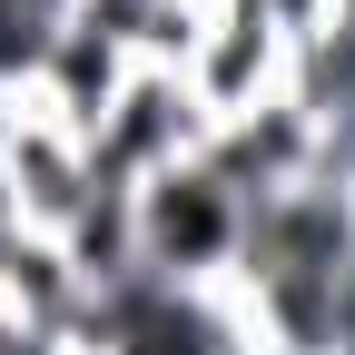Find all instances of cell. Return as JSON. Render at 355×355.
Returning a JSON list of instances; mask_svg holds the SVG:
<instances>
[{
    "mask_svg": "<svg viewBox=\"0 0 355 355\" xmlns=\"http://www.w3.org/2000/svg\"><path fill=\"white\" fill-rule=\"evenodd\" d=\"M128 207H139V266H148V277H168V286H227L237 277L247 198L207 158L148 178V188H128Z\"/></svg>",
    "mask_w": 355,
    "mask_h": 355,
    "instance_id": "1",
    "label": "cell"
},
{
    "mask_svg": "<svg viewBox=\"0 0 355 355\" xmlns=\"http://www.w3.org/2000/svg\"><path fill=\"white\" fill-rule=\"evenodd\" d=\"M207 139H217V119L188 89V69H128L119 99L99 109V128H89V158H99L109 188H148V178L207 158Z\"/></svg>",
    "mask_w": 355,
    "mask_h": 355,
    "instance_id": "2",
    "label": "cell"
},
{
    "mask_svg": "<svg viewBox=\"0 0 355 355\" xmlns=\"http://www.w3.org/2000/svg\"><path fill=\"white\" fill-rule=\"evenodd\" d=\"M0 188H10V207H20V227L40 237V247H60L89 207H99V158H89V139L79 128H60L50 109H20V139H10V158H0Z\"/></svg>",
    "mask_w": 355,
    "mask_h": 355,
    "instance_id": "3",
    "label": "cell"
},
{
    "mask_svg": "<svg viewBox=\"0 0 355 355\" xmlns=\"http://www.w3.org/2000/svg\"><path fill=\"white\" fill-rule=\"evenodd\" d=\"M188 89L207 99V119H247L266 99H286V30L247 0H217L188 50Z\"/></svg>",
    "mask_w": 355,
    "mask_h": 355,
    "instance_id": "4",
    "label": "cell"
},
{
    "mask_svg": "<svg viewBox=\"0 0 355 355\" xmlns=\"http://www.w3.org/2000/svg\"><path fill=\"white\" fill-rule=\"evenodd\" d=\"M207 168L257 207V198H277V188H296V178L316 168V128H306L286 99H266V109H247V119H217Z\"/></svg>",
    "mask_w": 355,
    "mask_h": 355,
    "instance_id": "5",
    "label": "cell"
},
{
    "mask_svg": "<svg viewBox=\"0 0 355 355\" xmlns=\"http://www.w3.org/2000/svg\"><path fill=\"white\" fill-rule=\"evenodd\" d=\"M247 10H266V20H277V30L296 40V30H316V20H336V0H247Z\"/></svg>",
    "mask_w": 355,
    "mask_h": 355,
    "instance_id": "6",
    "label": "cell"
},
{
    "mask_svg": "<svg viewBox=\"0 0 355 355\" xmlns=\"http://www.w3.org/2000/svg\"><path fill=\"white\" fill-rule=\"evenodd\" d=\"M20 247H30V227H20V207H10V188H0V286H10V266H20Z\"/></svg>",
    "mask_w": 355,
    "mask_h": 355,
    "instance_id": "7",
    "label": "cell"
},
{
    "mask_svg": "<svg viewBox=\"0 0 355 355\" xmlns=\"http://www.w3.org/2000/svg\"><path fill=\"white\" fill-rule=\"evenodd\" d=\"M20 109H30L20 89H0V158H10V139H20Z\"/></svg>",
    "mask_w": 355,
    "mask_h": 355,
    "instance_id": "8",
    "label": "cell"
}]
</instances>
